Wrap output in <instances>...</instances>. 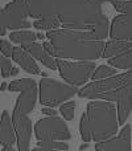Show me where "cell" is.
<instances>
[{
	"instance_id": "6da1fadb",
	"label": "cell",
	"mask_w": 132,
	"mask_h": 151,
	"mask_svg": "<svg viewBox=\"0 0 132 151\" xmlns=\"http://www.w3.org/2000/svg\"><path fill=\"white\" fill-rule=\"evenodd\" d=\"M107 0H25L31 17H57L64 28L90 31L106 17L102 5Z\"/></svg>"
},
{
	"instance_id": "7a4b0ae2",
	"label": "cell",
	"mask_w": 132,
	"mask_h": 151,
	"mask_svg": "<svg viewBox=\"0 0 132 151\" xmlns=\"http://www.w3.org/2000/svg\"><path fill=\"white\" fill-rule=\"evenodd\" d=\"M46 37L54 48L56 58L93 61L102 57L103 53L104 42L96 40L88 31L56 29L48 32Z\"/></svg>"
},
{
	"instance_id": "3957f363",
	"label": "cell",
	"mask_w": 132,
	"mask_h": 151,
	"mask_svg": "<svg viewBox=\"0 0 132 151\" xmlns=\"http://www.w3.org/2000/svg\"><path fill=\"white\" fill-rule=\"evenodd\" d=\"M118 126L115 105L103 99H94L88 102L86 113L81 117V138L83 142H103L116 135Z\"/></svg>"
},
{
	"instance_id": "277c9868",
	"label": "cell",
	"mask_w": 132,
	"mask_h": 151,
	"mask_svg": "<svg viewBox=\"0 0 132 151\" xmlns=\"http://www.w3.org/2000/svg\"><path fill=\"white\" fill-rule=\"evenodd\" d=\"M78 93L77 88L66 85L52 78H42L40 81V102L45 107H54L70 99Z\"/></svg>"
},
{
	"instance_id": "5b68a950",
	"label": "cell",
	"mask_w": 132,
	"mask_h": 151,
	"mask_svg": "<svg viewBox=\"0 0 132 151\" xmlns=\"http://www.w3.org/2000/svg\"><path fill=\"white\" fill-rule=\"evenodd\" d=\"M28 8L25 0H13L0 9V36L7 33V29L31 28V23L26 20Z\"/></svg>"
},
{
	"instance_id": "8992f818",
	"label": "cell",
	"mask_w": 132,
	"mask_h": 151,
	"mask_svg": "<svg viewBox=\"0 0 132 151\" xmlns=\"http://www.w3.org/2000/svg\"><path fill=\"white\" fill-rule=\"evenodd\" d=\"M57 61V70L60 72V76L71 86L83 85L88 78H91V74L95 70V64L93 61H70L56 58Z\"/></svg>"
},
{
	"instance_id": "52a82bcc",
	"label": "cell",
	"mask_w": 132,
	"mask_h": 151,
	"mask_svg": "<svg viewBox=\"0 0 132 151\" xmlns=\"http://www.w3.org/2000/svg\"><path fill=\"white\" fill-rule=\"evenodd\" d=\"M34 134L39 142L46 141H69L71 138L70 130L65 121L58 117H46L34 125Z\"/></svg>"
},
{
	"instance_id": "ba28073f",
	"label": "cell",
	"mask_w": 132,
	"mask_h": 151,
	"mask_svg": "<svg viewBox=\"0 0 132 151\" xmlns=\"http://www.w3.org/2000/svg\"><path fill=\"white\" fill-rule=\"evenodd\" d=\"M131 80H132V69L127 70L126 73L115 74L108 78H104V80L94 81V82L86 85L85 88H82L81 90H78L77 94L81 98L96 99V97L102 96V94L110 93L112 90H116V89L122 88L123 85H126Z\"/></svg>"
},
{
	"instance_id": "9c48e42d",
	"label": "cell",
	"mask_w": 132,
	"mask_h": 151,
	"mask_svg": "<svg viewBox=\"0 0 132 151\" xmlns=\"http://www.w3.org/2000/svg\"><path fill=\"white\" fill-rule=\"evenodd\" d=\"M11 91H20V97L16 101L15 111L26 114L34 109V105L37 102V83L32 78H20L15 80L8 85Z\"/></svg>"
},
{
	"instance_id": "30bf717a",
	"label": "cell",
	"mask_w": 132,
	"mask_h": 151,
	"mask_svg": "<svg viewBox=\"0 0 132 151\" xmlns=\"http://www.w3.org/2000/svg\"><path fill=\"white\" fill-rule=\"evenodd\" d=\"M96 99L118 102V122H119V125H124L132 111V80L116 90H112L110 93L96 97Z\"/></svg>"
},
{
	"instance_id": "8fae6325",
	"label": "cell",
	"mask_w": 132,
	"mask_h": 151,
	"mask_svg": "<svg viewBox=\"0 0 132 151\" xmlns=\"http://www.w3.org/2000/svg\"><path fill=\"white\" fill-rule=\"evenodd\" d=\"M12 123L16 134V142H17V150L19 151H31L29 145H31V137H32V121L26 114H21L13 110L12 113Z\"/></svg>"
},
{
	"instance_id": "7c38bea8",
	"label": "cell",
	"mask_w": 132,
	"mask_h": 151,
	"mask_svg": "<svg viewBox=\"0 0 132 151\" xmlns=\"http://www.w3.org/2000/svg\"><path fill=\"white\" fill-rule=\"evenodd\" d=\"M132 127L126 125L116 137H112L95 145V151H131L132 150Z\"/></svg>"
},
{
	"instance_id": "4fadbf2b",
	"label": "cell",
	"mask_w": 132,
	"mask_h": 151,
	"mask_svg": "<svg viewBox=\"0 0 132 151\" xmlns=\"http://www.w3.org/2000/svg\"><path fill=\"white\" fill-rule=\"evenodd\" d=\"M110 37L120 41H132V15H118L110 25Z\"/></svg>"
},
{
	"instance_id": "5bb4252c",
	"label": "cell",
	"mask_w": 132,
	"mask_h": 151,
	"mask_svg": "<svg viewBox=\"0 0 132 151\" xmlns=\"http://www.w3.org/2000/svg\"><path fill=\"white\" fill-rule=\"evenodd\" d=\"M12 60L15 61V63H17L19 65H20L25 72H28V73H31V74H41V70H40L39 65L36 64V61L33 60V57H32L28 52H25L21 47L13 48Z\"/></svg>"
},
{
	"instance_id": "9a60e30c",
	"label": "cell",
	"mask_w": 132,
	"mask_h": 151,
	"mask_svg": "<svg viewBox=\"0 0 132 151\" xmlns=\"http://www.w3.org/2000/svg\"><path fill=\"white\" fill-rule=\"evenodd\" d=\"M21 48H23L25 52H28L32 57L39 60L40 63H42L46 68L52 69V70H57V61H56V58L48 55L44 50L42 45L37 44V42H31V44L21 45Z\"/></svg>"
},
{
	"instance_id": "2e32d148",
	"label": "cell",
	"mask_w": 132,
	"mask_h": 151,
	"mask_svg": "<svg viewBox=\"0 0 132 151\" xmlns=\"http://www.w3.org/2000/svg\"><path fill=\"white\" fill-rule=\"evenodd\" d=\"M16 142V134L13 129L12 118L7 110L0 114V143L3 146H12Z\"/></svg>"
},
{
	"instance_id": "e0dca14e",
	"label": "cell",
	"mask_w": 132,
	"mask_h": 151,
	"mask_svg": "<svg viewBox=\"0 0 132 151\" xmlns=\"http://www.w3.org/2000/svg\"><path fill=\"white\" fill-rule=\"evenodd\" d=\"M132 48V44L130 41H120V40H110L108 42L104 44L103 53L102 57L103 58H111L115 56H119L122 53H126Z\"/></svg>"
},
{
	"instance_id": "ac0fdd59",
	"label": "cell",
	"mask_w": 132,
	"mask_h": 151,
	"mask_svg": "<svg viewBox=\"0 0 132 151\" xmlns=\"http://www.w3.org/2000/svg\"><path fill=\"white\" fill-rule=\"evenodd\" d=\"M108 64L115 69H127L131 70L132 69V48L127 50L126 53H122L119 56L108 58Z\"/></svg>"
},
{
	"instance_id": "d6986e66",
	"label": "cell",
	"mask_w": 132,
	"mask_h": 151,
	"mask_svg": "<svg viewBox=\"0 0 132 151\" xmlns=\"http://www.w3.org/2000/svg\"><path fill=\"white\" fill-rule=\"evenodd\" d=\"M11 41L16 42L20 45H25V44H31V42H36V33L33 31L29 29H21V31H15L9 35Z\"/></svg>"
},
{
	"instance_id": "ffe728a7",
	"label": "cell",
	"mask_w": 132,
	"mask_h": 151,
	"mask_svg": "<svg viewBox=\"0 0 132 151\" xmlns=\"http://www.w3.org/2000/svg\"><path fill=\"white\" fill-rule=\"evenodd\" d=\"M88 32H90V33L93 35L96 40H102V41H103V39H106V37L108 36V33H110L108 19L104 17L103 20H101L98 24H95V25H94Z\"/></svg>"
},
{
	"instance_id": "44dd1931",
	"label": "cell",
	"mask_w": 132,
	"mask_h": 151,
	"mask_svg": "<svg viewBox=\"0 0 132 151\" xmlns=\"http://www.w3.org/2000/svg\"><path fill=\"white\" fill-rule=\"evenodd\" d=\"M60 20L57 17H45V19H37L34 20L33 27L40 31H56L60 28Z\"/></svg>"
},
{
	"instance_id": "7402d4cb",
	"label": "cell",
	"mask_w": 132,
	"mask_h": 151,
	"mask_svg": "<svg viewBox=\"0 0 132 151\" xmlns=\"http://www.w3.org/2000/svg\"><path fill=\"white\" fill-rule=\"evenodd\" d=\"M116 74V69L112 68L108 65H101L93 72L91 74V80L93 81H99V80H104V78H108L111 76Z\"/></svg>"
},
{
	"instance_id": "603a6c76",
	"label": "cell",
	"mask_w": 132,
	"mask_h": 151,
	"mask_svg": "<svg viewBox=\"0 0 132 151\" xmlns=\"http://www.w3.org/2000/svg\"><path fill=\"white\" fill-rule=\"evenodd\" d=\"M37 147L41 149H49V150H58V151H67L69 145L61 141H46V142H39Z\"/></svg>"
},
{
	"instance_id": "cb8c5ba5",
	"label": "cell",
	"mask_w": 132,
	"mask_h": 151,
	"mask_svg": "<svg viewBox=\"0 0 132 151\" xmlns=\"http://www.w3.org/2000/svg\"><path fill=\"white\" fill-rule=\"evenodd\" d=\"M112 7L116 11L124 13V15H132V0L131 1H124V0H110Z\"/></svg>"
},
{
	"instance_id": "d4e9b609",
	"label": "cell",
	"mask_w": 132,
	"mask_h": 151,
	"mask_svg": "<svg viewBox=\"0 0 132 151\" xmlns=\"http://www.w3.org/2000/svg\"><path fill=\"white\" fill-rule=\"evenodd\" d=\"M74 110H75V102L74 101L65 102V104L61 105V107H60V113L62 114V117L65 121H71L73 118H74Z\"/></svg>"
},
{
	"instance_id": "484cf974",
	"label": "cell",
	"mask_w": 132,
	"mask_h": 151,
	"mask_svg": "<svg viewBox=\"0 0 132 151\" xmlns=\"http://www.w3.org/2000/svg\"><path fill=\"white\" fill-rule=\"evenodd\" d=\"M11 60H8L7 57H4L3 55H0V76L4 78L11 76Z\"/></svg>"
},
{
	"instance_id": "4316f807",
	"label": "cell",
	"mask_w": 132,
	"mask_h": 151,
	"mask_svg": "<svg viewBox=\"0 0 132 151\" xmlns=\"http://www.w3.org/2000/svg\"><path fill=\"white\" fill-rule=\"evenodd\" d=\"M12 50L13 47L8 40H0V52L4 57H12Z\"/></svg>"
},
{
	"instance_id": "83f0119b",
	"label": "cell",
	"mask_w": 132,
	"mask_h": 151,
	"mask_svg": "<svg viewBox=\"0 0 132 151\" xmlns=\"http://www.w3.org/2000/svg\"><path fill=\"white\" fill-rule=\"evenodd\" d=\"M42 48H44V50H45V52H46L49 56H52V57H56L54 48H53V45L50 44V42H48V41L42 42Z\"/></svg>"
},
{
	"instance_id": "f1b7e54d",
	"label": "cell",
	"mask_w": 132,
	"mask_h": 151,
	"mask_svg": "<svg viewBox=\"0 0 132 151\" xmlns=\"http://www.w3.org/2000/svg\"><path fill=\"white\" fill-rule=\"evenodd\" d=\"M42 114H46L48 117H57V111L53 107H42Z\"/></svg>"
},
{
	"instance_id": "f546056e",
	"label": "cell",
	"mask_w": 132,
	"mask_h": 151,
	"mask_svg": "<svg viewBox=\"0 0 132 151\" xmlns=\"http://www.w3.org/2000/svg\"><path fill=\"white\" fill-rule=\"evenodd\" d=\"M1 151H16V150L13 149L12 146H4V147L1 149Z\"/></svg>"
},
{
	"instance_id": "4dcf8cb0",
	"label": "cell",
	"mask_w": 132,
	"mask_h": 151,
	"mask_svg": "<svg viewBox=\"0 0 132 151\" xmlns=\"http://www.w3.org/2000/svg\"><path fill=\"white\" fill-rule=\"evenodd\" d=\"M19 73V69L17 68H12L11 69V76H16Z\"/></svg>"
},
{
	"instance_id": "1f68e13d",
	"label": "cell",
	"mask_w": 132,
	"mask_h": 151,
	"mask_svg": "<svg viewBox=\"0 0 132 151\" xmlns=\"http://www.w3.org/2000/svg\"><path fill=\"white\" fill-rule=\"evenodd\" d=\"M7 88H8V85H7L5 82H3V83H1V86H0V90H5Z\"/></svg>"
},
{
	"instance_id": "d6a6232c",
	"label": "cell",
	"mask_w": 132,
	"mask_h": 151,
	"mask_svg": "<svg viewBox=\"0 0 132 151\" xmlns=\"http://www.w3.org/2000/svg\"><path fill=\"white\" fill-rule=\"evenodd\" d=\"M36 36L39 37V39H45V37H44V35H42V33H37Z\"/></svg>"
},
{
	"instance_id": "836d02e7",
	"label": "cell",
	"mask_w": 132,
	"mask_h": 151,
	"mask_svg": "<svg viewBox=\"0 0 132 151\" xmlns=\"http://www.w3.org/2000/svg\"><path fill=\"white\" fill-rule=\"evenodd\" d=\"M88 147V145H82V146H81V150H83V149H87Z\"/></svg>"
}]
</instances>
